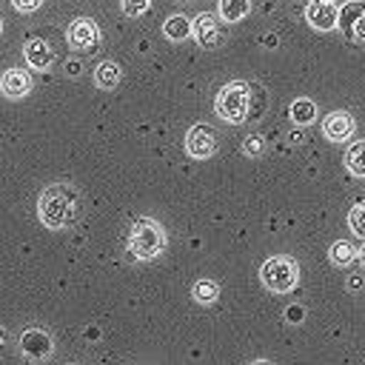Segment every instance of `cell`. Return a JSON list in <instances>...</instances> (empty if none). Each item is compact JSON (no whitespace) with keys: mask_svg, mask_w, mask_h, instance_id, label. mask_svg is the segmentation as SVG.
Wrapping results in <instances>:
<instances>
[{"mask_svg":"<svg viewBox=\"0 0 365 365\" xmlns=\"http://www.w3.org/2000/svg\"><path fill=\"white\" fill-rule=\"evenodd\" d=\"M37 211H40V220L46 228H66L80 217V194H77V188H71L66 182L48 185L40 194Z\"/></svg>","mask_w":365,"mask_h":365,"instance_id":"cell-1","label":"cell"},{"mask_svg":"<svg viewBox=\"0 0 365 365\" xmlns=\"http://www.w3.org/2000/svg\"><path fill=\"white\" fill-rule=\"evenodd\" d=\"M163 248H165V231H163L160 222L143 217V220H137L131 225V231H128V254L134 259H154V257L163 254Z\"/></svg>","mask_w":365,"mask_h":365,"instance_id":"cell-2","label":"cell"},{"mask_svg":"<svg viewBox=\"0 0 365 365\" xmlns=\"http://www.w3.org/2000/svg\"><path fill=\"white\" fill-rule=\"evenodd\" d=\"M248 108H251V94H248V86L242 80L222 86V91L217 94V114L225 123H234V125L242 123L248 117Z\"/></svg>","mask_w":365,"mask_h":365,"instance_id":"cell-3","label":"cell"},{"mask_svg":"<svg viewBox=\"0 0 365 365\" xmlns=\"http://www.w3.org/2000/svg\"><path fill=\"white\" fill-rule=\"evenodd\" d=\"M259 279H262V285H265L268 291H274V294H288V291L297 285V279H299V268H297V262L288 259V257H271V259L262 262Z\"/></svg>","mask_w":365,"mask_h":365,"instance_id":"cell-4","label":"cell"},{"mask_svg":"<svg viewBox=\"0 0 365 365\" xmlns=\"http://www.w3.org/2000/svg\"><path fill=\"white\" fill-rule=\"evenodd\" d=\"M194 23V37H197V43L202 46V48H220L225 40H228V29L214 17V14H200L197 20H191Z\"/></svg>","mask_w":365,"mask_h":365,"instance_id":"cell-5","label":"cell"},{"mask_svg":"<svg viewBox=\"0 0 365 365\" xmlns=\"http://www.w3.org/2000/svg\"><path fill=\"white\" fill-rule=\"evenodd\" d=\"M214 148H217V131H214L211 125L197 123V125L188 128V134H185V151H188L194 160L211 157Z\"/></svg>","mask_w":365,"mask_h":365,"instance_id":"cell-6","label":"cell"},{"mask_svg":"<svg viewBox=\"0 0 365 365\" xmlns=\"http://www.w3.org/2000/svg\"><path fill=\"white\" fill-rule=\"evenodd\" d=\"M100 43V29L94 20L88 17H77L71 26H68V46L77 48V51H94Z\"/></svg>","mask_w":365,"mask_h":365,"instance_id":"cell-7","label":"cell"},{"mask_svg":"<svg viewBox=\"0 0 365 365\" xmlns=\"http://www.w3.org/2000/svg\"><path fill=\"white\" fill-rule=\"evenodd\" d=\"M305 20L319 31H331L339 23V9L334 6V0H311L305 6Z\"/></svg>","mask_w":365,"mask_h":365,"instance_id":"cell-8","label":"cell"},{"mask_svg":"<svg viewBox=\"0 0 365 365\" xmlns=\"http://www.w3.org/2000/svg\"><path fill=\"white\" fill-rule=\"evenodd\" d=\"M322 134L331 140V143H342L354 134V117L348 111H331L325 120H322Z\"/></svg>","mask_w":365,"mask_h":365,"instance_id":"cell-9","label":"cell"},{"mask_svg":"<svg viewBox=\"0 0 365 365\" xmlns=\"http://www.w3.org/2000/svg\"><path fill=\"white\" fill-rule=\"evenodd\" d=\"M20 348H23L26 356L43 359V356L51 354V336H48L46 331H40V328H29V331H23V336H20Z\"/></svg>","mask_w":365,"mask_h":365,"instance_id":"cell-10","label":"cell"},{"mask_svg":"<svg viewBox=\"0 0 365 365\" xmlns=\"http://www.w3.org/2000/svg\"><path fill=\"white\" fill-rule=\"evenodd\" d=\"M23 54H26V63H29L31 68H48V66L54 63V51H51V46H48L46 40H40V37L26 40Z\"/></svg>","mask_w":365,"mask_h":365,"instance_id":"cell-11","label":"cell"},{"mask_svg":"<svg viewBox=\"0 0 365 365\" xmlns=\"http://www.w3.org/2000/svg\"><path fill=\"white\" fill-rule=\"evenodd\" d=\"M29 88H31L29 71H23V68H9V71H3V77H0V91H3L6 97H23V94H29Z\"/></svg>","mask_w":365,"mask_h":365,"instance_id":"cell-12","label":"cell"},{"mask_svg":"<svg viewBox=\"0 0 365 365\" xmlns=\"http://www.w3.org/2000/svg\"><path fill=\"white\" fill-rule=\"evenodd\" d=\"M191 31H194V23H191L185 14H174V17H168L165 26H163V34H165L168 40H174V43L191 37Z\"/></svg>","mask_w":365,"mask_h":365,"instance_id":"cell-13","label":"cell"},{"mask_svg":"<svg viewBox=\"0 0 365 365\" xmlns=\"http://www.w3.org/2000/svg\"><path fill=\"white\" fill-rule=\"evenodd\" d=\"M251 14V0H220V17L225 23H240Z\"/></svg>","mask_w":365,"mask_h":365,"instance_id":"cell-14","label":"cell"},{"mask_svg":"<svg viewBox=\"0 0 365 365\" xmlns=\"http://www.w3.org/2000/svg\"><path fill=\"white\" fill-rule=\"evenodd\" d=\"M345 168L354 177H365V140L348 145V151H345Z\"/></svg>","mask_w":365,"mask_h":365,"instance_id":"cell-15","label":"cell"},{"mask_svg":"<svg viewBox=\"0 0 365 365\" xmlns=\"http://www.w3.org/2000/svg\"><path fill=\"white\" fill-rule=\"evenodd\" d=\"M94 83L100 88H114L120 83V66L111 63V60H103L97 68H94Z\"/></svg>","mask_w":365,"mask_h":365,"instance_id":"cell-16","label":"cell"},{"mask_svg":"<svg viewBox=\"0 0 365 365\" xmlns=\"http://www.w3.org/2000/svg\"><path fill=\"white\" fill-rule=\"evenodd\" d=\"M314 117H317V106H314V100H308V97H297V100L291 103V120H294L297 125H308V123H314Z\"/></svg>","mask_w":365,"mask_h":365,"instance_id":"cell-17","label":"cell"},{"mask_svg":"<svg viewBox=\"0 0 365 365\" xmlns=\"http://www.w3.org/2000/svg\"><path fill=\"white\" fill-rule=\"evenodd\" d=\"M365 11V3L362 0H348L342 9H339V23H336V29H342L345 34H351V29H354V23H356V17Z\"/></svg>","mask_w":365,"mask_h":365,"instance_id":"cell-18","label":"cell"},{"mask_svg":"<svg viewBox=\"0 0 365 365\" xmlns=\"http://www.w3.org/2000/svg\"><path fill=\"white\" fill-rule=\"evenodd\" d=\"M191 294H194V299H197V302L208 305V302H214V299L220 297V285H217L214 279H197V282H194V288H191Z\"/></svg>","mask_w":365,"mask_h":365,"instance_id":"cell-19","label":"cell"},{"mask_svg":"<svg viewBox=\"0 0 365 365\" xmlns=\"http://www.w3.org/2000/svg\"><path fill=\"white\" fill-rule=\"evenodd\" d=\"M351 259H354V245L348 240H339L331 245V262L334 265H348Z\"/></svg>","mask_w":365,"mask_h":365,"instance_id":"cell-20","label":"cell"},{"mask_svg":"<svg viewBox=\"0 0 365 365\" xmlns=\"http://www.w3.org/2000/svg\"><path fill=\"white\" fill-rule=\"evenodd\" d=\"M348 225L356 237H365V200H359L351 211H348Z\"/></svg>","mask_w":365,"mask_h":365,"instance_id":"cell-21","label":"cell"},{"mask_svg":"<svg viewBox=\"0 0 365 365\" xmlns=\"http://www.w3.org/2000/svg\"><path fill=\"white\" fill-rule=\"evenodd\" d=\"M148 6H151V0H123V11H125L128 17H137V14H143Z\"/></svg>","mask_w":365,"mask_h":365,"instance_id":"cell-22","label":"cell"},{"mask_svg":"<svg viewBox=\"0 0 365 365\" xmlns=\"http://www.w3.org/2000/svg\"><path fill=\"white\" fill-rule=\"evenodd\" d=\"M242 151L245 154H259L262 151V137L259 134H248L245 143H242Z\"/></svg>","mask_w":365,"mask_h":365,"instance_id":"cell-23","label":"cell"},{"mask_svg":"<svg viewBox=\"0 0 365 365\" xmlns=\"http://www.w3.org/2000/svg\"><path fill=\"white\" fill-rule=\"evenodd\" d=\"M351 37H356V40L365 43V11L356 17V23H354V29H351Z\"/></svg>","mask_w":365,"mask_h":365,"instance_id":"cell-24","label":"cell"},{"mask_svg":"<svg viewBox=\"0 0 365 365\" xmlns=\"http://www.w3.org/2000/svg\"><path fill=\"white\" fill-rule=\"evenodd\" d=\"M11 3H14L20 11H34V9H40L43 0H11Z\"/></svg>","mask_w":365,"mask_h":365,"instance_id":"cell-25","label":"cell"},{"mask_svg":"<svg viewBox=\"0 0 365 365\" xmlns=\"http://www.w3.org/2000/svg\"><path fill=\"white\" fill-rule=\"evenodd\" d=\"M285 317H288L291 322H299V319H302V308H288Z\"/></svg>","mask_w":365,"mask_h":365,"instance_id":"cell-26","label":"cell"},{"mask_svg":"<svg viewBox=\"0 0 365 365\" xmlns=\"http://www.w3.org/2000/svg\"><path fill=\"white\" fill-rule=\"evenodd\" d=\"M262 43H265V46H277V34H265Z\"/></svg>","mask_w":365,"mask_h":365,"instance_id":"cell-27","label":"cell"},{"mask_svg":"<svg viewBox=\"0 0 365 365\" xmlns=\"http://www.w3.org/2000/svg\"><path fill=\"white\" fill-rule=\"evenodd\" d=\"M359 282H362L359 277H351V279H348V285H351V288H359Z\"/></svg>","mask_w":365,"mask_h":365,"instance_id":"cell-28","label":"cell"},{"mask_svg":"<svg viewBox=\"0 0 365 365\" xmlns=\"http://www.w3.org/2000/svg\"><path fill=\"white\" fill-rule=\"evenodd\" d=\"M356 254H359V259H362V265H365V242H362V248H359Z\"/></svg>","mask_w":365,"mask_h":365,"instance_id":"cell-29","label":"cell"},{"mask_svg":"<svg viewBox=\"0 0 365 365\" xmlns=\"http://www.w3.org/2000/svg\"><path fill=\"white\" fill-rule=\"evenodd\" d=\"M3 336H6V331H3V328H0V342H3Z\"/></svg>","mask_w":365,"mask_h":365,"instance_id":"cell-30","label":"cell"},{"mask_svg":"<svg viewBox=\"0 0 365 365\" xmlns=\"http://www.w3.org/2000/svg\"><path fill=\"white\" fill-rule=\"evenodd\" d=\"M0 29H3V26H0Z\"/></svg>","mask_w":365,"mask_h":365,"instance_id":"cell-31","label":"cell"}]
</instances>
